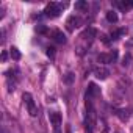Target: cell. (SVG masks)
<instances>
[{"mask_svg": "<svg viewBox=\"0 0 133 133\" xmlns=\"http://www.w3.org/2000/svg\"><path fill=\"white\" fill-rule=\"evenodd\" d=\"M36 31L38 33H47V28H45V25H38L36 27Z\"/></svg>", "mask_w": 133, "mask_h": 133, "instance_id": "obj_18", "label": "cell"}, {"mask_svg": "<svg viewBox=\"0 0 133 133\" xmlns=\"http://www.w3.org/2000/svg\"><path fill=\"white\" fill-rule=\"evenodd\" d=\"M63 8H64V5H63V3H55V2H50V3L45 6L44 14H45L47 17H58V16H59V13L63 11Z\"/></svg>", "mask_w": 133, "mask_h": 133, "instance_id": "obj_1", "label": "cell"}, {"mask_svg": "<svg viewBox=\"0 0 133 133\" xmlns=\"http://www.w3.org/2000/svg\"><path fill=\"white\" fill-rule=\"evenodd\" d=\"M10 55H11V58H13L14 61H19V59H21V52H19L17 47H11V49H10Z\"/></svg>", "mask_w": 133, "mask_h": 133, "instance_id": "obj_12", "label": "cell"}, {"mask_svg": "<svg viewBox=\"0 0 133 133\" xmlns=\"http://www.w3.org/2000/svg\"><path fill=\"white\" fill-rule=\"evenodd\" d=\"M117 58V50H113L111 53H100L97 56V61L100 64H108V63H114Z\"/></svg>", "mask_w": 133, "mask_h": 133, "instance_id": "obj_3", "label": "cell"}, {"mask_svg": "<svg viewBox=\"0 0 133 133\" xmlns=\"http://www.w3.org/2000/svg\"><path fill=\"white\" fill-rule=\"evenodd\" d=\"M82 24H83V21H82L80 16H69L68 21H66V25H68V30H69V31H74V30L78 28Z\"/></svg>", "mask_w": 133, "mask_h": 133, "instance_id": "obj_4", "label": "cell"}, {"mask_svg": "<svg viewBox=\"0 0 133 133\" xmlns=\"http://www.w3.org/2000/svg\"><path fill=\"white\" fill-rule=\"evenodd\" d=\"M86 8H88L86 2H77L75 3V10H86Z\"/></svg>", "mask_w": 133, "mask_h": 133, "instance_id": "obj_16", "label": "cell"}, {"mask_svg": "<svg viewBox=\"0 0 133 133\" xmlns=\"http://www.w3.org/2000/svg\"><path fill=\"white\" fill-rule=\"evenodd\" d=\"M74 80H75V75H74L72 72H68V74L64 75V78H63V82H64L66 85H72Z\"/></svg>", "mask_w": 133, "mask_h": 133, "instance_id": "obj_13", "label": "cell"}, {"mask_svg": "<svg viewBox=\"0 0 133 133\" xmlns=\"http://www.w3.org/2000/svg\"><path fill=\"white\" fill-rule=\"evenodd\" d=\"M130 6H133V2H130Z\"/></svg>", "mask_w": 133, "mask_h": 133, "instance_id": "obj_21", "label": "cell"}, {"mask_svg": "<svg viewBox=\"0 0 133 133\" xmlns=\"http://www.w3.org/2000/svg\"><path fill=\"white\" fill-rule=\"evenodd\" d=\"M130 61H131V55L127 53V55L124 56V59H122V66H125V68H127V66L130 64Z\"/></svg>", "mask_w": 133, "mask_h": 133, "instance_id": "obj_15", "label": "cell"}, {"mask_svg": "<svg viewBox=\"0 0 133 133\" xmlns=\"http://www.w3.org/2000/svg\"><path fill=\"white\" fill-rule=\"evenodd\" d=\"M45 53H47V56H49L50 59H53V58H55V47H47V52H45Z\"/></svg>", "mask_w": 133, "mask_h": 133, "instance_id": "obj_17", "label": "cell"}, {"mask_svg": "<svg viewBox=\"0 0 133 133\" xmlns=\"http://www.w3.org/2000/svg\"><path fill=\"white\" fill-rule=\"evenodd\" d=\"M117 19H119V17H117V13H116L114 10H111V11H108V13H107V21H108V22L116 24V22H117Z\"/></svg>", "mask_w": 133, "mask_h": 133, "instance_id": "obj_11", "label": "cell"}, {"mask_svg": "<svg viewBox=\"0 0 133 133\" xmlns=\"http://www.w3.org/2000/svg\"><path fill=\"white\" fill-rule=\"evenodd\" d=\"M52 36H53L55 42H58V44H66V35H64L61 30H55Z\"/></svg>", "mask_w": 133, "mask_h": 133, "instance_id": "obj_9", "label": "cell"}, {"mask_svg": "<svg viewBox=\"0 0 133 133\" xmlns=\"http://www.w3.org/2000/svg\"><path fill=\"white\" fill-rule=\"evenodd\" d=\"M49 119H50V122L53 124L55 133H61V131H59V125H61V114H59V113H56V111H50V113H49Z\"/></svg>", "mask_w": 133, "mask_h": 133, "instance_id": "obj_5", "label": "cell"}, {"mask_svg": "<svg viewBox=\"0 0 133 133\" xmlns=\"http://www.w3.org/2000/svg\"><path fill=\"white\" fill-rule=\"evenodd\" d=\"M6 59H8V53H6V50H3L2 52V63H5Z\"/></svg>", "mask_w": 133, "mask_h": 133, "instance_id": "obj_19", "label": "cell"}, {"mask_svg": "<svg viewBox=\"0 0 133 133\" xmlns=\"http://www.w3.org/2000/svg\"><path fill=\"white\" fill-rule=\"evenodd\" d=\"M97 35V31H96V28H92V27H89V28H86L82 35H80V38H83V39H94V36Z\"/></svg>", "mask_w": 133, "mask_h": 133, "instance_id": "obj_8", "label": "cell"}, {"mask_svg": "<svg viewBox=\"0 0 133 133\" xmlns=\"http://www.w3.org/2000/svg\"><path fill=\"white\" fill-rule=\"evenodd\" d=\"M94 75H96V78H99V80H105V78H108L110 71H108L107 68H103V66H99V68L94 69Z\"/></svg>", "mask_w": 133, "mask_h": 133, "instance_id": "obj_7", "label": "cell"}, {"mask_svg": "<svg viewBox=\"0 0 133 133\" xmlns=\"http://www.w3.org/2000/svg\"><path fill=\"white\" fill-rule=\"evenodd\" d=\"M127 33V28H121V30H117V31H113L111 33V39H119V36H122V35H125Z\"/></svg>", "mask_w": 133, "mask_h": 133, "instance_id": "obj_14", "label": "cell"}, {"mask_svg": "<svg viewBox=\"0 0 133 133\" xmlns=\"http://www.w3.org/2000/svg\"><path fill=\"white\" fill-rule=\"evenodd\" d=\"M97 96H100V88L96 83H89L88 91H86V102H92L91 99L92 97H97Z\"/></svg>", "mask_w": 133, "mask_h": 133, "instance_id": "obj_6", "label": "cell"}, {"mask_svg": "<svg viewBox=\"0 0 133 133\" xmlns=\"http://www.w3.org/2000/svg\"><path fill=\"white\" fill-rule=\"evenodd\" d=\"M22 99H24V102H25V105H27V108H28L30 116H36V114H38V108H36V105H35V100H33L31 94H30V92H24Z\"/></svg>", "mask_w": 133, "mask_h": 133, "instance_id": "obj_2", "label": "cell"}, {"mask_svg": "<svg viewBox=\"0 0 133 133\" xmlns=\"http://www.w3.org/2000/svg\"><path fill=\"white\" fill-rule=\"evenodd\" d=\"M66 133H72V130H71V125H66Z\"/></svg>", "mask_w": 133, "mask_h": 133, "instance_id": "obj_20", "label": "cell"}, {"mask_svg": "<svg viewBox=\"0 0 133 133\" xmlns=\"http://www.w3.org/2000/svg\"><path fill=\"white\" fill-rule=\"evenodd\" d=\"M114 114H116V116H117V117H119V119H121L122 122L128 121V116H130L127 110H116V113H114Z\"/></svg>", "mask_w": 133, "mask_h": 133, "instance_id": "obj_10", "label": "cell"}]
</instances>
